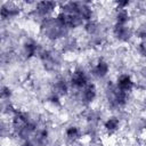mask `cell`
Returning a JSON list of instances; mask_svg holds the SVG:
<instances>
[{"instance_id": "6da1fadb", "label": "cell", "mask_w": 146, "mask_h": 146, "mask_svg": "<svg viewBox=\"0 0 146 146\" xmlns=\"http://www.w3.org/2000/svg\"><path fill=\"white\" fill-rule=\"evenodd\" d=\"M39 32L46 40L50 42L62 41L65 38H67L70 33V31L57 21L56 16L42 19L39 23Z\"/></svg>"}, {"instance_id": "7a4b0ae2", "label": "cell", "mask_w": 146, "mask_h": 146, "mask_svg": "<svg viewBox=\"0 0 146 146\" xmlns=\"http://www.w3.org/2000/svg\"><path fill=\"white\" fill-rule=\"evenodd\" d=\"M104 91L107 108L112 112L121 111L124 107H127L131 98V94L120 90L114 84V81H108Z\"/></svg>"}, {"instance_id": "3957f363", "label": "cell", "mask_w": 146, "mask_h": 146, "mask_svg": "<svg viewBox=\"0 0 146 146\" xmlns=\"http://www.w3.org/2000/svg\"><path fill=\"white\" fill-rule=\"evenodd\" d=\"M63 52L51 48H42L38 58L47 72H57L63 65Z\"/></svg>"}, {"instance_id": "277c9868", "label": "cell", "mask_w": 146, "mask_h": 146, "mask_svg": "<svg viewBox=\"0 0 146 146\" xmlns=\"http://www.w3.org/2000/svg\"><path fill=\"white\" fill-rule=\"evenodd\" d=\"M67 78L72 91H79L91 82V75L89 73V70H86L83 66H75L68 73Z\"/></svg>"}, {"instance_id": "5b68a950", "label": "cell", "mask_w": 146, "mask_h": 146, "mask_svg": "<svg viewBox=\"0 0 146 146\" xmlns=\"http://www.w3.org/2000/svg\"><path fill=\"white\" fill-rule=\"evenodd\" d=\"M59 3L55 1H38L32 7V14L34 18H39V23L48 17L55 16L54 14L58 10Z\"/></svg>"}, {"instance_id": "8992f818", "label": "cell", "mask_w": 146, "mask_h": 146, "mask_svg": "<svg viewBox=\"0 0 146 146\" xmlns=\"http://www.w3.org/2000/svg\"><path fill=\"white\" fill-rule=\"evenodd\" d=\"M73 92H74V99L82 106H90L98 97V88L94 82H90L81 90Z\"/></svg>"}, {"instance_id": "52a82bcc", "label": "cell", "mask_w": 146, "mask_h": 146, "mask_svg": "<svg viewBox=\"0 0 146 146\" xmlns=\"http://www.w3.org/2000/svg\"><path fill=\"white\" fill-rule=\"evenodd\" d=\"M111 34L113 39L120 43H129L135 36V30L129 25H121L113 23L111 27Z\"/></svg>"}, {"instance_id": "ba28073f", "label": "cell", "mask_w": 146, "mask_h": 146, "mask_svg": "<svg viewBox=\"0 0 146 146\" xmlns=\"http://www.w3.org/2000/svg\"><path fill=\"white\" fill-rule=\"evenodd\" d=\"M111 71V65L108 63L107 59H105L104 57H98L96 58V60L92 62V64L90 65L89 68V73L91 75V78L97 79V80H103L105 78L108 76Z\"/></svg>"}, {"instance_id": "9c48e42d", "label": "cell", "mask_w": 146, "mask_h": 146, "mask_svg": "<svg viewBox=\"0 0 146 146\" xmlns=\"http://www.w3.org/2000/svg\"><path fill=\"white\" fill-rule=\"evenodd\" d=\"M41 44L33 38H26L22 43L21 49V57L25 60H30L34 57H38L39 52L41 51Z\"/></svg>"}, {"instance_id": "30bf717a", "label": "cell", "mask_w": 146, "mask_h": 146, "mask_svg": "<svg viewBox=\"0 0 146 146\" xmlns=\"http://www.w3.org/2000/svg\"><path fill=\"white\" fill-rule=\"evenodd\" d=\"M34 119V116L24 110H18L11 117H10V129L13 133H16L18 130H21L24 125H26L29 122H31Z\"/></svg>"}, {"instance_id": "8fae6325", "label": "cell", "mask_w": 146, "mask_h": 146, "mask_svg": "<svg viewBox=\"0 0 146 146\" xmlns=\"http://www.w3.org/2000/svg\"><path fill=\"white\" fill-rule=\"evenodd\" d=\"M23 11V8L21 7V3L16 2H3L1 5V21L2 22H10L11 19H15L21 16Z\"/></svg>"}, {"instance_id": "7c38bea8", "label": "cell", "mask_w": 146, "mask_h": 146, "mask_svg": "<svg viewBox=\"0 0 146 146\" xmlns=\"http://www.w3.org/2000/svg\"><path fill=\"white\" fill-rule=\"evenodd\" d=\"M71 86L68 82V78H65L63 75H58L55 78V80L51 82L50 91L56 94L59 97H67L71 94Z\"/></svg>"}, {"instance_id": "4fadbf2b", "label": "cell", "mask_w": 146, "mask_h": 146, "mask_svg": "<svg viewBox=\"0 0 146 146\" xmlns=\"http://www.w3.org/2000/svg\"><path fill=\"white\" fill-rule=\"evenodd\" d=\"M114 84L122 91L131 94L133 91V89L137 86V82L135 81V79L132 78L131 74L129 73H120L116 75L115 80H114Z\"/></svg>"}, {"instance_id": "5bb4252c", "label": "cell", "mask_w": 146, "mask_h": 146, "mask_svg": "<svg viewBox=\"0 0 146 146\" xmlns=\"http://www.w3.org/2000/svg\"><path fill=\"white\" fill-rule=\"evenodd\" d=\"M63 136H64V139H65V141L68 144V145H75V144H78L80 140H81V138H82V136H83V132H82V129L79 127V125H76V124H68L65 129H64V133H63Z\"/></svg>"}, {"instance_id": "9a60e30c", "label": "cell", "mask_w": 146, "mask_h": 146, "mask_svg": "<svg viewBox=\"0 0 146 146\" xmlns=\"http://www.w3.org/2000/svg\"><path fill=\"white\" fill-rule=\"evenodd\" d=\"M102 127L107 136H113L120 131L122 127V120L117 115H110L103 121Z\"/></svg>"}, {"instance_id": "2e32d148", "label": "cell", "mask_w": 146, "mask_h": 146, "mask_svg": "<svg viewBox=\"0 0 146 146\" xmlns=\"http://www.w3.org/2000/svg\"><path fill=\"white\" fill-rule=\"evenodd\" d=\"M83 32L89 36V38H96L103 35V25L98 19H91L89 22H86L82 26Z\"/></svg>"}, {"instance_id": "e0dca14e", "label": "cell", "mask_w": 146, "mask_h": 146, "mask_svg": "<svg viewBox=\"0 0 146 146\" xmlns=\"http://www.w3.org/2000/svg\"><path fill=\"white\" fill-rule=\"evenodd\" d=\"M78 15L86 23L91 19H95V8L92 2L90 1H80V7L78 10Z\"/></svg>"}, {"instance_id": "ac0fdd59", "label": "cell", "mask_w": 146, "mask_h": 146, "mask_svg": "<svg viewBox=\"0 0 146 146\" xmlns=\"http://www.w3.org/2000/svg\"><path fill=\"white\" fill-rule=\"evenodd\" d=\"M31 139L35 146H48L50 143V131L46 127H40Z\"/></svg>"}, {"instance_id": "d6986e66", "label": "cell", "mask_w": 146, "mask_h": 146, "mask_svg": "<svg viewBox=\"0 0 146 146\" xmlns=\"http://www.w3.org/2000/svg\"><path fill=\"white\" fill-rule=\"evenodd\" d=\"M131 22L130 9H117L114 10V23L121 25H129Z\"/></svg>"}, {"instance_id": "ffe728a7", "label": "cell", "mask_w": 146, "mask_h": 146, "mask_svg": "<svg viewBox=\"0 0 146 146\" xmlns=\"http://www.w3.org/2000/svg\"><path fill=\"white\" fill-rule=\"evenodd\" d=\"M47 103L51 106V107H55V108H59V107H62V105H63V103H62V97H59V96H57L56 94H54V92H51L50 91V94L48 95V97H47Z\"/></svg>"}, {"instance_id": "44dd1931", "label": "cell", "mask_w": 146, "mask_h": 146, "mask_svg": "<svg viewBox=\"0 0 146 146\" xmlns=\"http://www.w3.org/2000/svg\"><path fill=\"white\" fill-rule=\"evenodd\" d=\"M0 95H1L2 102H10V99H11V97L14 95V91L9 86L2 84L1 86V90H0Z\"/></svg>"}, {"instance_id": "7402d4cb", "label": "cell", "mask_w": 146, "mask_h": 146, "mask_svg": "<svg viewBox=\"0 0 146 146\" xmlns=\"http://www.w3.org/2000/svg\"><path fill=\"white\" fill-rule=\"evenodd\" d=\"M135 50L137 55L141 58H146V40L144 41H138L135 46Z\"/></svg>"}, {"instance_id": "603a6c76", "label": "cell", "mask_w": 146, "mask_h": 146, "mask_svg": "<svg viewBox=\"0 0 146 146\" xmlns=\"http://www.w3.org/2000/svg\"><path fill=\"white\" fill-rule=\"evenodd\" d=\"M135 36L138 39V41L146 40V25H139L135 30Z\"/></svg>"}, {"instance_id": "cb8c5ba5", "label": "cell", "mask_w": 146, "mask_h": 146, "mask_svg": "<svg viewBox=\"0 0 146 146\" xmlns=\"http://www.w3.org/2000/svg\"><path fill=\"white\" fill-rule=\"evenodd\" d=\"M113 5H114V10H117V9H129L133 3L128 0H123V1H116Z\"/></svg>"}, {"instance_id": "d4e9b609", "label": "cell", "mask_w": 146, "mask_h": 146, "mask_svg": "<svg viewBox=\"0 0 146 146\" xmlns=\"http://www.w3.org/2000/svg\"><path fill=\"white\" fill-rule=\"evenodd\" d=\"M19 146H35V145L32 141V139H26V140H23Z\"/></svg>"}, {"instance_id": "484cf974", "label": "cell", "mask_w": 146, "mask_h": 146, "mask_svg": "<svg viewBox=\"0 0 146 146\" xmlns=\"http://www.w3.org/2000/svg\"><path fill=\"white\" fill-rule=\"evenodd\" d=\"M144 146H146V138H144Z\"/></svg>"}, {"instance_id": "4316f807", "label": "cell", "mask_w": 146, "mask_h": 146, "mask_svg": "<svg viewBox=\"0 0 146 146\" xmlns=\"http://www.w3.org/2000/svg\"><path fill=\"white\" fill-rule=\"evenodd\" d=\"M73 146H83V145H80V144H75V145H73Z\"/></svg>"}]
</instances>
